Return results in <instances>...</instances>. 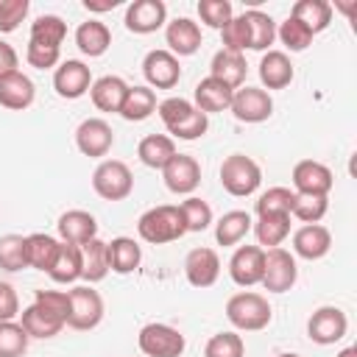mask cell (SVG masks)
Instances as JSON below:
<instances>
[{
    "mask_svg": "<svg viewBox=\"0 0 357 357\" xmlns=\"http://www.w3.org/2000/svg\"><path fill=\"white\" fill-rule=\"evenodd\" d=\"M126 28L131 33H153L159 31L165 22H167V6L162 0H134L128 8H126Z\"/></svg>",
    "mask_w": 357,
    "mask_h": 357,
    "instance_id": "obj_18",
    "label": "cell"
},
{
    "mask_svg": "<svg viewBox=\"0 0 357 357\" xmlns=\"http://www.w3.org/2000/svg\"><path fill=\"white\" fill-rule=\"evenodd\" d=\"M176 142L167 137V134H148L139 139L137 145V156L145 167H153V170H162L173 156H176Z\"/></svg>",
    "mask_w": 357,
    "mask_h": 357,
    "instance_id": "obj_30",
    "label": "cell"
},
{
    "mask_svg": "<svg viewBox=\"0 0 357 357\" xmlns=\"http://www.w3.org/2000/svg\"><path fill=\"white\" fill-rule=\"evenodd\" d=\"M251 226H254V220L248 212L231 209L215 223V240H218V245H237L251 231Z\"/></svg>",
    "mask_w": 357,
    "mask_h": 357,
    "instance_id": "obj_37",
    "label": "cell"
},
{
    "mask_svg": "<svg viewBox=\"0 0 357 357\" xmlns=\"http://www.w3.org/2000/svg\"><path fill=\"white\" fill-rule=\"evenodd\" d=\"M92 190L103 201H123L134 190V176L126 162L120 159H103L92 173Z\"/></svg>",
    "mask_w": 357,
    "mask_h": 357,
    "instance_id": "obj_5",
    "label": "cell"
},
{
    "mask_svg": "<svg viewBox=\"0 0 357 357\" xmlns=\"http://www.w3.org/2000/svg\"><path fill=\"white\" fill-rule=\"evenodd\" d=\"M276 39L290 50V53H301L312 45V33L296 20V17H287L279 28H276Z\"/></svg>",
    "mask_w": 357,
    "mask_h": 357,
    "instance_id": "obj_45",
    "label": "cell"
},
{
    "mask_svg": "<svg viewBox=\"0 0 357 357\" xmlns=\"http://www.w3.org/2000/svg\"><path fill=\"white\" fill-rule=\"evenodd\" d=\"M298 279V265L296 257L290 251L279 248H268L265 251V271H262V287L268 293H287Z\"/></svg>",
    "mask_w": 357,
    "mask_h": 357,
    "instance_id": "obj_8",
    "label": "cell"
},
{
    "mask_svg": "<svg viewBox=\"0 0 357 357\" xmlns=\"http://www.w3.org/2000/svg\"><path fill=\"white\" fill-rule=\"evenodd\" d=\"M59 243L53 234H45V231H33L25 237V257H28V268H36V271H50L53 259H56V251H59Z\"/></svg>",
    "mask_w": 357,
    "mask_h": 357,
    "instance_id": "obj_34",
    "label": "cell"
},
{
    "mask_svg": "<svg viewBox=\"0 0 357 357\" xmlns=\"http://www.w3.org/2000/svg\"><path fill=\"white\" fill-rule=\"evenodd\" d=\"M245 73H248V64L243 59V53H231V50H218L212 56V64H209V75L223 81L226 86L231 89H240L245 84Z\"/></svg>",
    "mask_w": 357,
    "mask_h": 357,
    "instance_id": "obj_26",
    "label": "cell"
},
{
    "mask_svg": "<svg viewBox=\"0 0 357 357\" xmlns=\"http://www.w3.org/2000/svg\"><path fill=\"white\" fill-rule=\"evenodd\" d=\"M0 268L8 273H17L28 268L25 257V237L22 234H3L0 237Z\"/></svg>",
    "mask_w": 357,
    "mask_h": 357,
    "instance_id": "obj_41",
    "label": "cell"
},
{
    "mask_svg": "<svg viewBox=\"0 0 357 357\" xmlns=\"http://www.w3.org/2000/svg\"><path fill=\"white\" fill-rule=\"evenodd\" d=\"M290 17H296L315 36V33L326 31L329 22H332V3H326V0H298L290 8Z\"/></svg>",
    "mask_w": 357,
    "mask_h": 357,
    "instance_id": "obj_32",
    "label": "cell"
},
{
    "mask_svg": "<svg viewBox=\"0 0 357 357\" xmlns=\"http://www.w3.org/2000/svg\"><path fill=\"white\" fill-rule=\"evenodd\" d=\"M276 357H301V354H293V351H284V354H276Z\"/></svg>",
    "mask_w": 357,
    "mask_h": 357,
    "instance_id": "obj_56",
    "label": "cell"
},
{
    "mask_svg": "<svg viewBox=\"0 0 357 357\" xmlns=\"http://www.w3.org/2000/svg\"><path fill=\"white\" fill-rule=\"evenodd\" d=\"M17 64H20L17 50H14L8 42H3V39H0V78H3V75H8V73H14V70H17Z\"/></svg>",
    "mask_w": 357,
    "mask_h": 357,
    "instance_id": "obj_53",
    "label": "cell"
},
{
    "mask_svg": "<svg viewBox=\"0 0 357 357\" xmlns=\"http://www.w3.org/2000/svg\"><path fill=\"white\" fill-rule=\"evenodd\" d=\"M33 98H36V86L25 73L14 70V73L0 78V106L3 109L22 112V109H28L33 103Z\"/></svg>",
    "mask_w": 357,
    "mask_h": 357,
    "instance_id": "obj_22",
    "label": "cell"
},
{
    "mask_svg": "<svg viewBox=\"0 0 357 357\" xmlns=\"http://www.w3.org/2000/svg\"><path fill=\"white\" fill-rule=\"evenodd\" d=\"M81 251H84V273H81V279H84V282H89V284L103 282V279H106V273H109V254H106V243H103L100 237H92L89 243H84V245H81Z\"/></svg>",
    "mask_w": 357,
    "mask_h": 357,
    "instance_id": "obj_38",
    "label": "cell"
},
{
    "mask_svg": "<svg viewBox=\"0 0 357 357\" xmlns=\"http://www.w3.org/2000/svg\"><path fill=\"white\" fill-rule=\"evenodd\" d=\"M332 248V234L321 223H304L301 229L293 231V254L301 259H321Z\"/></svg>",
    "mask_w": 357,
    "mask_h": 357,
    "instance_id": "obj_19",
    "label": "cell"
},
{
    "mask_svg": "<svg viewBox=\"0 0 357 357\" xmlns=\"http://www.w3.org/2000/svg\"><path fill=\"white\" fill-rule=\"evenodd\" d=\"M33 304L42 307L45 312L56 315V318L64 321V326H67V315H70V293H64V290H36V293H33Z\"/></svg>",
    "mask_w": 357,
    "mask_h": 357,
    "instance_id": "obj_48",
    "label": "cell"
},
{
    "mask_svg": "<svg viewBox=\"0 0 357 357\" xmlns=\"http://www.w3.org/2000/svg\"><path fill=\"white\" fill-rule=\"evenodd\" d=\"M126 92H128V84L120 75H103V78L92 81V86H89V98H92L98 112H117L120 114Z\"/></svg>",
    "mask_w": 357,
    "mask_h": 357,
    "instance_id": "obj_27",
    "label": "cell"
},
{
    "mask_svg": "<svg viewBox=\"0 0 357 357\" xmlns=\"http://www.w3.org/2000/svg\"><path fill=\"white\" fill-rule=\"evenodd\" d=\"M293 192H301V195H329L335 178H332V170L324 165V162H315V159H301L296 162L293 173Z\"/></svg>",
    "mask_w": 357,
    "mask_h": 357,
    "instance_id": "obj_16",
    "label": "cell"
},
{
    "mask_svg": "<svg viewBox=\"0 0 357 357\" xmlns=\"http://www.w3.org/2000/svg\"><path fill=\"white\" fill-rule=\"evenodd\" d=\"M346 332H349V318L340 307H332V304L318 307L307 321V335L318 346H332V343L343 340Z\"/></svg>",
    "mask_w": 357,
    "mask_h": 357,
    "instance_id": "obj_9",
    "label": "cell"
},
{
    "mask_svg": "<svg viewBox=\"0 0 357 357\" xmlns=\"http://www.w3.org/2000/svg\"><path fill=\"white\" fill-rule=\"evenodd\" d=\"M70 293V315L67 326L78 332H89L103 321V298L92 284H78Z\"/></svg>",
    "mask_w": 357,
    "mask_h": 357,
    "instance_id": "obj_6",
    "label": "cell"
},
{
    "mask_svg": "<svg viewBox=\"0 0 357 357\" xmlns=\"http://www.w3.org/2000/svg\"><path fill=\"white\" fill-rule=\"evenodd\" d=\"M92 86V73L84 61L78 59H67L56 67L53 73V89L59 98H67V100H78L81 95H86Z\"/></svg>",
    "mask_w": 357,
    "mask_h": 357,
    "instance_id": "obj_14",
    "label": "cell"
},
{
    "mask_svg": "<svg viewBox=\"0 0 357 357\" xmlns=\"http://www.w3.org/2000/svg\"><path fill=\"white\" fill-rule=\"evenodd\" d=\"M137 346L145 357H181L187 349V340L176 326L145 324L137 335Z\"/></svg>",
    "mask_w": 357,
    "mask_h": 357,
    "instance_id": "obj_7",
    "label": "cell"
},
{
    "mask_svg": "<svg viewBox=\"0 0 357 357\" xmlns=\"http://www.w3.org/2000/svg\"><path fill=\"white\" fill-rule=\"evenodd\" d=\"M229 112L240 120V123H265L273 114V98L271 92L259 89V86H240L231 95V106Z\"/></svg>",
    "mask_w": 357,
    "mask_h": 357,
    "instance_id": "obj_10",
    "label": "cell"
},
{
    "mask_svg": "<svg viewBox=\"0 0 357 357\" xmlns=\"http://www.w3.org/2000/svg\"><path fill=\"white\" fill-rule=\"evenodd\" d=\"M56 229H59L61 243H70V245H84L92 237H98V220H95V215H89L84 209H67L59 218Z\"/></svg>",
    "mask_w": 357,
    "mask_h": 357,
    "instance_id": "obj_21",
    "label": "cell"
},
{
    "mask_svg": "<svg viewBox=\"0 0 357 357\" xmlns=\"http://www.w3.org/2000/svg\"><path fill=\"white\" fill-rule=\"evenodd\" d=\"M243 354H245V343L237 332H218L204 346V357H243Z\"/></svg>",
    "mask_w": 357,
    "mask_h": 357,
    "instance_id": "obj_46",
    "label": "cell"
},
{
    "mask_svg": "<svg viewBox=\"0 0 357 357\" xmlns=\"http://www.w3.org/2000/svg\"><path fill=\"white\" fill-rule=\"evenodd\" d=\"M329 209V198L326 195H293V206H290V218H298L301 223H318Z\"/></svg>",
    "mask_w": 357,
    "mask_h": 357,
    "instance_id": "obj_42",
    "label": "cell"
},
{
    "mask_svg": "<svg viewBox=\"0 0 357 357\" xmlns=\"http://www.w3.org/2000/svg\"><path fill=\"white\" fill-rule=\"evenodd\" d=\"M120 0H84V8L86 11H95V14H103V11H112L117 8Z\"/></svg>",
    "mask_w": 357,
    "mask_h": 357,
    "instance_id": "obj_54",
    "label": "cell"
},
{
    "mask_svg": "<svg viewBox=\"0 0 357 357\" xmlns=\"http://www.w3.org/2000/svg\"><path fill=\"white\" fill-rule=\"evenodd\" d=\"M251 229L257 234L259 248H279L290 234V215H259Z\"/></svg>",
    "mask_w": 357,
    "mask_h": 357,
    "instance_id": "obj_36",
    "label": "cell"
},
{
    "mask_svg": "<svg viewBox=\"0 0 357 357\" xmlns=\"http://www.w3.org/2000/svg\"><path fill=\"white\" fill-rule=\"evenodd\" d=\"M159 120L165 123L170 139L178 137V139H198L206 134L209 128V117L204 112H198L187 98H165L159 106Z\"/></svg>",
    "mask_w": 357,
    "mask_h": 357,
    "instance_id": "obj_1",
    "label": "cell"
},
{
    "mask_svg": "<svg viewBox=\"0 0 357 357\" xmlns=\"http://www.w3.org/2000/svg\"><path fill=\"white\" fill-rule=\"evenodd\" d=\"M142 75L151 89H173L181 78V64L170 50H148L142 59Z\"/></svg>",
    "mask_w": 357,
    "mask_h": 357,
    "instance_id": "obj_11",
    "label": "cell"
},
{
    "mask_svg": "<svg viewBox=\"0 0 357 357\" xmlns=\"http://www.w3.org/2000/svg\"><path fill=\"white\" fill-rule=\"evenodd\" d=\"M25 61L36 70H53L61 64V47H47V45H36V42H28V50H25Z\"/></svg>",
    "mask_w": 357,
    "mask_h": 357,
    "instance_id": "obj_50",
    "label": "cell"
},
{
    "mask_svg": "<svg viewBox=\"0 0 357 357\" xmlns=\"http://www.w3.org/2000/svg\"><path fill=\"white\" fill-rule=\"evenodd\" d=\"M31 3L28 0H0V31L11 33L20 28V22L28 17Z\"/></svg>",
    "mask_w": 357,
    "mask_h": 357,
    "instance_id": "obj_51",
    "label": "cell"
},
{
    "mask_svg": "<svg viewBox=\"0 0 357 357\" xmlns=\"http://www.w3.org/2000/svg\"><path fill=\"white\" fill-rule=\"evenodd\" d=\"M75 145L84 156H92V159H100L112 151L114 145V131L106 120L100 117H86L78 128H75Z\"/></svg>",
    "mask_w": 357,
    "mask_h": 357,
    "instance_id": "obj_15",
    "label": "cell"
},
{
    "mask_svg": "<svg viewBox=\"0 0 357 357\" xmlns=\"http://www.w3.org/2000/svg\"><path fill=\"white\" fill-rule=\"evenodd\" d=\"M293 195H296V192H293L290 187H268V190L257 198V204H254L257 218H259V215H290Z\"/></svg>",
    "mask_w": 357,
    "mask_h": 357,
    "instance_id": "obj_40",
    "label": "cell"
},
{
    "mask_svg": "<svg viewBox=\"0 0 357 357\" xmlns=\"http://www.w3.org/2000/svg\"><path fill=\"white\" fill-rule=\"evenodd\" d=\"M226 318L240 332H259L271 324L273 310H271V304L262 293L243 290V293H234L226 301Z\"/></svg>",
    "mask_w": 357,
    "mask_h": 357,
    "instance_id": "obj_3",
    "label": "cell"
},
{
    "mask_svg": "<svg viewBox=\"0 0 357 357\" xmlns=\"http://www.w3.org/2000/svg\"><path fill=\"white\" fill-rule=\"evenodd\" d=\"M165 42H167V50L176 59L178 56H192L201 47V28L190 17H176L165 28Z\"/></svg>",
    "mask_w": 357,
    "mask_h": 357,
    "instance_id": "obj_20",
    "label": "cell"
},
{
    "mask_svg": "<svg viewBox=\"0 0 357 357\" xmlns=\"http://www.w3.org/2000/svg\"><path fill=\"white\" fill-rule=\"evenodd\" d=\"M296 70H293V61L287 59V53L282 50H265L262 59H259V81L268 89H284L290 86Z\"/></svg>",
    "mask_w": 357,
    "mask_h": 357,
    "instance_id": "obj_23",
    "label": "cell"
},
{
    "mask_svg": "<svg viewBox=\"0 0 357 357\" xmlns=\"http://www.w3.org/2000/svg\"><path fill=\"white\" fill-rule=\"evenodd\" d=\"M178 209H181V218H184L187 231H206L212 226V206L204 198L190 195V198H184L178 204Z\"/></svg>",
    "mask_w": 357,
    "mask_h": 357,
    "instance_id": "obj_43",
    "label": "cell"
},
{
    "mask_svg": "<svg viewBox=\"0 0 357 357\" xmlns=\"http://www.w3.org/2000/svg\"><path fill=\"white\" fill-rule=\"evenodd\" d=\"M75 45H78V50H81L84 56L98 59V56H103V53L109 50V45H112V31H109L106 22H100V20H86V22H81V25L75 28Z\"/></svg>",
    "mask_w": 357,
    "mask_h": 357,
    "instance_id": "obj_29",
    "label": "cell"
},
{
    "mask_svg": "<svg viewBox=\"0 0 357 357\" xmlns=\"http://www.w3.org/2000/svg\"><path fill=\"white\" fill-rule=\"evenodd\" d=\"M28 332L17 321H0V357H22L28 349Z\"/></svg>",
    "mask_w": 357,
    "mask_h": 357,
    "instance_id": "obj_44",
    "label": "cell"
},
{
    "mask_svg": "<svg viewBox=\"0 0 357 357\" xmlns=\"http://www.w3.org/2000/svg\"><path fill=\"white\" fill-rule=\"evenodd\" d=\"M20 324H22V329L28 332V337H39V340L56 337V335L64 329V321H59L56 315L45 312V310H42V307H36V304H31V307H25V310H22Z\"/></svg>",
    "mask_w": 357,
    "mask_h": 357,
    "instance_id": "obj_35",
    "label": "cell"
},
{
    "mask_svg": "<svg viewBox=\"0 0 357 357\" xmlns=\"http://www.w3.org/2000/svg\"><path fill=\"white\" fill-rule=\"evenodd\" d=\"M265 271V248L259 245H237L229 259V276L240 287H254L262 282Z\"/></svg>",
    "mask_w": 357,
    "mask_h": 357,
    "instance_id": "obj_12",
    "label": "cell"
},
{
    "mask_svg": "<svg viewBox=\"0 0 357 357\" xmlns=\"http://www.w3.org/2000/svg\"><path fill=\"white\" fill-rule=\"evenodd\" d=\"M106 254H109V271L120 276L134 273L142 262V248L134 237H114L112 243H106Z\"/></svg>",
    "mask_w": 357,
    "mask_h": 357,
    "instance_id": "obj_28",
    "label": "cell"
},
{
    "mask_svg": "<svg viewBox=\"0 0 357 357\" xmlns=\"http://www.w3.org/2000/svg\"><path fill=\"white\" fill-rule=\"evenodd\" d=\"M20 315V296L14 284L0 282V321H14Z\"/></svg>",
    "mask_w": 357,
    "mask_h": 357,
    "instance_id": "obj_52",
    "label": "cell"
},
{
    "mask_svg": "<svg viewBox=\"0 0 357 357\" xmlns=\"http://www.w3.org/2000/svg\"><path fill=\"white\" fill-rule=\"evenodd\" d=\"M156 106H159L156 92L151 86H128L123 106H120V117L128 123H139V120H148L156 112Z\"/></svg>",
    "mask_w": 357,
    "mask_h": 357,
    "instance_id": "obj_33",
    "label": "cell"
},
{
    "mask_svg": "<svg viewBox=\"0 0 357 357\" xmlns=\"http://www.w3.org/2000/svg\"><path fill=\"white\" fill-rule=\"evenodd\" d=\"M243 20L248 25V50H259V53L271 50L273 39H276V22H273V17L265 14V11H259V8H248L243 14Z\"/></svg>",
    "mask_w": 357,
    "mask_h": 357,
    "instance_id": "obj_31",
    "label": "cell"
},
{
    "mask_svg": "<svg viewBox=\"0 0 357 357\" xmlns=\"http://www.w3.org/2000/svg\"><path fill=\"white\" fill-rule=\"evenodd\" d=\"M198 17H201L204 25L220 31V28L234 17V8H231L229 0H201V3H198Z\"/></svg>",
    "mask_w": 357,
    "mask_h": 357,
    "instance_id": "obj_47",
    "label": "cell"
},
{
    "mask_svg": "<svg viewBox=\"0 0 357 357\" xmlns=\"http://www.w3.org/2000/svg\"><path fill=\"white\" fill-rule=\"evenodd\" d=\"M184 276L192 287H212L220 276V257L215 248L198 245L184 257Z\"/></svg>",
    "mask_w": 357,
    "mask_h": 357,
    "instance_id": "obj_17",
    "label": "cell"
},
{
    "mask_svg": "<svg viewBox=\"0 0 357 357\" xmlns=\"http://www.w3.org/2000/svg\"><path fill=\"white\" fill-rule=\"evenodd\" d=\"M81 273H84V251H81V245L59 243V251H56V259H53L47 276L56 284H73V282L81 279Z\"/></svg>",
    "mask_w": 357,
    "mask_h": 357,
    "instance_id": "obj_25",
    "label": "cell"
},
{
    "mask_svg": "<svg viewBox=\"0 0 357 357\" xmlns=\"http://www.w3.org/2000/svg\"><path fill=\"white\" fill-rule=\"evenodd\" d=\"M67 36V22L59 14H42L31 22V39L36 45H47V47H61Z\"/></svg>",
    "mask_w": 357,
    "mask_h": 357,
    "instance_id": "obj_39",
    "label": "cell"
},
{
    "mask_svg": "<svg viewBox=\"0 0 357 357\" xmlns=\"http://www.w3.org/2000/svg\"><path fill=\"white\" fill-rule=\"evenodd\" d=\"M165 187L176 195H192L195 187L201 184V165L190 153H176L165 167H162Z\"/></svg>",
    "mask_w": 357,
    "mask_h": 357,
    "instance_id": "obj_13",
    "label": "cell"
},
{
    "mask_svg": "<svg viewBox=\"0 0 357 357\" xmlns=\"http://www.w3.org/2000/svg\"><path fill=\"white\" fill-rule=\"evenodd\" d=\"M231 95H234L231 86H226L223 81L206 75L204 81L195 84V103H192V106L209 117V114H215V112H226V109L231 106Z\"/></svg>",
    "mask_w": 357,
    "mask_h": 357,
    "instance_id": "obj_24",
    "label": "cell"
},
{
    "mask_svg": "<svg viewBox=\"0 0 357 357\" xmlns=\"http://www.w3.org/2000/svg\"><path fill=\"white\" fill-rule=\"evenodd\" d=\"M220 39H223V50H231V53H243L248 50V25L240 17H231L223 28H220Z\"/></svg>",
    "mask_w": 357,
    "mask_h": 357,
    "instance_id": "obj_49",
    "label": "cell"
},
{
    "mask_svg": "<svg viewBox=\"0 0 357 357\" xmlns=\"http://www.w3.org/2000/svg\"><path fill=\"white\" fill-rule=\"evenodd\" d=\"M337 357H357V346H346L343 351H337Z\"/></svg>",
    "mask_w": 357,
    "mask_h": 357,
    "instance_id": "obj_55",
    "label": "cell"
},
{
    "mask_svg": "<svg viewBox=\"0 0 357 357\" xmlns=\"http://www.w3.org/2000/svg\"><path fill=\"white\" fill-rule=\"evenodd\" d=\"M137 234L151 243V245H165L173 240H181L187 234L181 209L173 204H162V206H151L148 212L139 215L137 220Z\"/></svg>",
    "mask_w": 357,
    "mask_h": 357,
    "instance_id": "obj_2",
    "label": "cell"
},
{
    "mask_svg": "<svg viewBox=\"0 0 357 357\" xmlns=\"http://www.w3.org/2000/svg\"><path fill=\"white\" fill-rule=\"evenodd\" d=\"M220 184L234 198H248L262 184V167L245 153H229L220 162Z\"/></svg>",
    "mask_w": 357,
    "mask_h": 357,
    "instance_id": "obj_4",
    "label": "cell"
}]
</instances>
